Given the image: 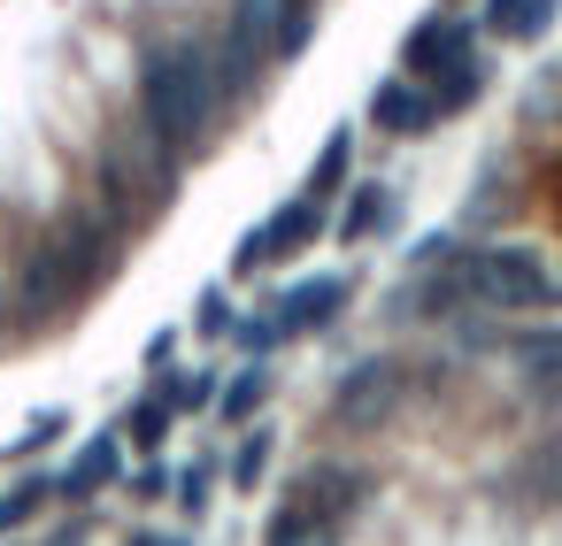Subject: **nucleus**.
<instances>
[{
    "label": "nucleus",
    "instance_id": "412c9836",
    "mask_svg": "<svg viewBox=\"0 0 562 546\" xmlns=\"http://www.w3.org/2000/svg\"><path fill=\"white\" fill-rule=\"evenodd\" d=\"M477 101V62H454L447 70V86H431V109L439 116H454V109H470Z\"/></svg>",
    "mask_w": 562,
    "mask_h": 546
},
{
    "label": "nucleus",
    "instance_id": "20e7f679",
    "mask_svg": "<svg viewBox=\"0 0 562 546\" xmlns=\"http://www.w3.org/2000/svg\"><path fill=\"white\" fill-rule=\"evenodd\" d=\"M86 285H78V270L63 262V247H40L32 262H24V285H16V316L24 323H47L55 308H70Z\"/></svg>",
    "mask_w": 562,
    "mask_h": 546
},
{
    "label": "nucleus",
    "instance_id": "4be33fe9",
    "mask_svg": "<svg viewBox=\"0 0 562 546\" xmlns=\"http://www.w3.org/2000/svg\"><path fill=\"white\" fill-rule=\"evenodd\" d=\"M262 469H270V431H247V439H239V454H232V477L255 492V485H262Z\"/></svg>",
    "mask_w": 562,
    "mask_h": 546
},
{
    "label": "nucleus",
    "instance_id": "b1692460",
    "mask_svg": "<svg viewBox=\"0 0 562 546\" xmlns=\"http://www.w3.org/2000/svg\"><path fill=\"white\" fill-rule=\"evenodd\" d=\"M262 262H278V254H270V231L255 224V231H247V239L232 247V277H247V270H262Z\"/></svg>",
    "mask_w": 562,
    "mask_h": 546
},
{
    "label": "nucleus",
    "instance_id": "f03ea898",
    "mask_svg": "<svg viewBox=\"0 0 562 546\" xmlns=\"http://www.w3.org/2000/svg\"><path fill=\"white\" fill-rule=\"evenodd\" d=\"M462 285H470V300H485V308H501V316H516V308H554V300H562V285L547 277V262H539L531 247H477L470 270H462Z\"/></svg>",
    "mask_w": 562,
    "mask_h": 546
},
{
    "label": "nucleus",
    "instance_id": "a878e982",
    "mask_svg": "<svg viewBox=\"0 0 562 546\" xmlns=\"http://www.w3.org/2000/svg\"><path fill=\"white\" fill-rule=\"evenodd\" d=\"M63 423H70V416H63V408H40V416H32V431H24V439H16V454H40V446H47V439H55V431H63Z\"/></svg>",
    "mask_w": 562,
    "mask_h": 546
},
{
    "label": "nucleus",
    "instance_id": "a211bd4d",
    "mask_svg": "<svg viewBox=\"0 0 562 546\" xmlns=\"http://www.w3.org/2000/svg\"><path fill=\"white\" fill-rule=\"evenodd\" d=\"M216 393H224V385H216V369H186V377H170V385H162L170 416H178V408H216Z\"/></svg>",
    "mask_w": 562,
    "mask_h": 546
},
{
    "label": "nucleus",
    "instance_id": "393cba45",
    "mask_svg": "<svg viewBox=\"0 0 562 546\" xmlns=\"http://www.w3.org/2000/svg\"><path fill=\"white\" fill-rule=\"evenodd\" d=\"M132 431H139V446H162V431H170V400H139V408H132Z\"/></svg>",
    "mask_w": 562,
    "mask_h": 546
},
{
    "label": "nucleus",
    "instance_id": "6ab92c4d",
    "mask_svg": "<svg viewBox=\"0 0 562 546\" xmlns=\"http://www.w3.org/2000/svg\"><path fill=\"white\" fill-rule=\"evenodd\" d=\"M347 162H355V132H331V139H324V155H316V178H308V193H331V185L347 178Z\"/></svg>",
    "mask_w": 562,
    "mask_h": 546
},
{
    "label": "nucleus",
    "instance_id": "9b49d317",
    "mask_svg": "<svg viewBox=\"0 0 562 546\" xmlns=\"http://www.w3.org/2000/svg\"><path fill=\"white\" fill-rule=\"evenodd\" d=\"M262 231H270V254H293V247H308V239L324 231V193H301V201H285V208H278Z\"/></svg>",
    "mask_w": 562,
    "mask_h": 546
},
{
    "label": "nucleus",
    "instance_id": "f8f14e48",
    "mask_svg": "<svg viewBox=\"0 0 562 546\" xmlns=\"http://www.w3.org/2000/svg\"><path fill=\"white\" fill-rule=\"evenodd\" d=\"M262 546H331V523H324L316 500H293V508L270 515V538H262Z\"/></svg>",
    "mask_w": 562,
    "mask_h": 546
},
{
    "label": "nucleus",
    "instance_id": "7c9ffc66",
    "mask_svg": "<svg viewBox=\"0 0 562 546\" xmlns=\"http://www.w3.org/2000/svg\"><path fill=\"white\" fill-rule=\"evenodd\" d=\"M0 323H9V300H0Z\"/></svg>",
    "mask_w": 562,
    "mask_h": 546
},
{
    "label": "nucleus",
    "instance_id": "5701e85b",
    "mask_svg": "<svg viewBox=\"0 0 562 546\" xmlns=\"http://www.w3.org/2000/svg\"><path fill=\"white\" fill-rule=\"evenodd\" d=\"M308 32H316V16H308V9H301V0H293V16L278 24V47H270V55H278V62H293V55L308 47Z\"/></svg>",
    "mask_w": 562,
    "mask_h": 546
},
{
    "label": "nucleus",
    "instance_id": "c85d7f7f",
    "mask_svg": "<svg viewBox=\"0 0 562 546\" xmlns=\"http://www.w3.org/2000/svg\"><path fill=\"white\" fill-rule=\"evenodd\" d=\"M232 331H239V346H247V354H270V346L285 339L278 323H232Z\"/></svg>",
    "mask_w": 562,
    "mask_h": 546
},
{
    "label": "nucleus",
    "instance_id": "6e6552de",
    "mask_svg": "<svg viewBox=\"0 0 562 546\" xmlns=\"http://www.w3.org/2000/svg\"><path fill=\"white\" fill-rule=\"evenodd\" d=\"M55 247H63V262L78 270V285H93V277H109V262H116V224H109V216H78Z\"/></svg>",
    "mask_w": 562,
    "mask_h": 546
},
{
    "label": "nucleus",
    "instance_id": "0eeeda50",
    "mask_svg": "<svg viewBox=\"0 0 562 546\" xmlns=\"http://www.w3.org/2000/svg\"><path fill=\"white\" fill-rule=\"evenodd\" d=\"M431 116H439V109H431V93H416L408 78H385V86L370 93V124H378V132H393V139H424V132H431Z\"/></svg>",
    "mask_w": 562,
    "mask_h": 546
},
{
    "label": "nucleus",
    "instance_id": "cd10ccee",
    "mask_svg": "<svg viewBox=\"0 0 562 546\" xmlns=\"http://www.w3.org/2000/svg\"><path fill=\"white\" fill-rule=\"evenodd\" d=\"M178 508H186V515L209 508V469H186V477H178Z\"/></svg>",
    "mask_w": 562,
    "mask_h": 546
},
{
    "label": "nucleus",
    "instance_id": "f3484780",
    "mask_svg": "<svg viewBox=\"0 0 562 546\" xmlns=\"http://www.w3.org/2000/svg\"><path fill=\"white\" fill-rule=\"evenodd\" d=\"M47 500H55V485H47V477H24V485H9V492H0V531L32 523V515H40Z\"/></svg>",
    "mask_w": 562,
    "mask_h": 546
},
{
    "label": "nucleus",
    "instance_id": "4468645a",
    "mask_svg": "<svg viewBox=\"0 0 562 546\" xmlns=\"http://www.w3.org/2000/svg\"><path fill=\"white\" fill-rule=\"evenodd\" d=\"M285 16H293V0H239V9H232V32H239V39H255V47L270 55Z\"/></svg>",
    "mask_w": 562,
    "mask_h": 546
},
{
    "label": "nucleus",
    "instance_id": "c756f323",
    "mask_svg": "<svg viewBox=\"0 0 562 546\" xmlns=\"http://www.w3.org/2000/svg\"><path fill=\"white\" fill-rule=\"evenodd\" d=\"M132 546H186V538H162V531H139Z\"/></svg>",
    "mask_w": 562,
    "mask_h": 546
},
{
    "label": "nucleus",
    "instance_id": "ddd939ff",
    "mask_svg": "<svg viewBox=\"0 0 562 546\" xmlns=\"http://www.w3.org/2000/svg\"><path fill=\"white\" fill-rule=\"evenodd\" d=\"M355 492H362V477H355L347 462H316V469H308V485H301V500H316L324 515L355 508Z\"/></svg>",
    "mask_w": 562,
    "mask_h": 546
},
{
    "label": "nucleus",
    "instance_id": "1a4fd4ad",
    "mask_svg": "<svg viewBox=\"0 0 562 546\" xmlns=\"http://www.w3.org/2000/svg\"><path fill=\"white\" fill-rule=\"evenodd\" d=\"M109 477H116V431L86 439V454H78V462H70V469L55 477V492H63V500H86V492H101Z\"/></svg>",
    "mask_w": 562,
    "mask_h": 546
},
{
    "label": "nucleus",
    "instance_id": "aec40b11",
    "mask_svg": "<svg viewBox=\"0 0 562 546\" xmlns=\"http://www.w3.org/2000/svg\"><path fill=\"white\" fill-rule=\"evenodd\" d=\"M524 362L539 369L547 393H562V331H531V339H524Z\"/></svg>",
    "mask_w": 562,
    "mask_h": 546
},
{
    "label": "nucleus",
    "instance_id": "2eb2a0df",
    "mask_svg": "<svg viewBox=\"0 0 562 546\" xmlns=\"http://www.w3.org/2000/svg\"><path fill=\"white\" fill-rule=\"evenodd\" d=\"M262 400H270V369H262V354H255V369H239V377H232V385L216 393V408H224L232 423H247V416H255Z\"/></svg>",
    "mask_w": 562,
    "mask_h": 546
},
{
    "label": "nucleus",
    "instance_id": "dca6fc26",
    "mask_svg": "<svg viewBox=\"0 0 562 546\" xmlns=\"http://www.w3.org/2000/svg\"><path fill=\"white\" fill-rule=\"evenodd\" d=\"M385 224H393V201H385L378 185H362V193H355V208L339 216V239H370V231H385Z\"/></svg>",
    "mask_w": 562,
    "mask_h": 546
},
{
    "label": "nucleus",
    "instance_id": "bb28decb",
    "mask_svg": "<svg viewBox=\"0 0 562 546\" xmlns=\"http://www.w3.org/2000/svg\"><path fill=\"white\" fill-rule=\"evenodd\" d=\"M193 323H201L209 339H224V331H232V300H224V293H201V316H193Z\"/></svg>",
    "mask_w": 562,
    "mask_h": 546
},
{
    "label": "nucleus",
    "instance_id": "7ed1b4c3",
    "mask_svg": "<svg viewBox=\"0 0 562 546\" xmlns=\"http://www.w3.org/2000/svg\"><path fill=\"white\" fill-rule=\"evenodd\" d=\"M393 400H401V369H393V362H355V369L339 377L331 416H339L347 431H370V423H385V416H393Z\"/></svg>",
    "mask_w": 562,
    "mask_h": 546
},
{
    "label": "nucleus",
    "instance_id": "39448f33",
    "mask_svg": "<svg viewBox=\"0 0 562 546\" xmlns=\"http://www.w3.org/2000/svg\"><path fill=\"white\" fill-rule=\"evenodd\" d=\"M339 308H347V277H301V285L278 300V331H285V339H301V331H324Z\"/></svg>",
    "mask_w": 562,
    "mask_h": 546
},
{
    "label": "nucleus",
    "instance_id": "9d476101",
    "mask_svg": "<svg viewBox=\"0 0 562 546\" xmlns=\"http://www.w3.org/2000/svg\"><path fill=\"white\" fill-rule=\"evenodd\" d=\"M547 24H554V0H485V32H501V39H547Z\"/></svg>",
    "mask_w": 562,
    "mask_h": 546
},
{
    "label": "nucleus",
    "instance_id": "f257e3e1",
    "mask_svg": "<svg viewBox=\"0 0 562 546\" xmlns=\"http://www.w3.org/2000/svg\"><path fill=\"white\" fill-rule=\"evenodd\" d=\"M216 70H209V55L201 47H155L147 62H139V124L170 147V155H186V147H201V132H209V116H216Z\"/></svg>",
    "mask_w": 562,
    "mask_h": 546
},
{
    "label": "nucleus",
    "instance_id": "423d86ee",
    "mask_svg": "<svg viewBox=\"0 0 562 546\" xmlns=\"http://www.w3.org/2000/svg\"><path fill=\"white\" fill-rule=\"evenodd\" d=\"M401 62H408V70H454V62H470V24H462V16H424V24L408 32Z\"/></svg>",
    "mask_w": 562,
    "mask_h": 546
}]
</instances>
